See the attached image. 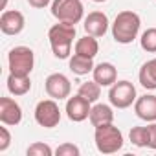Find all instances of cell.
I'll return each mask as SVG.
<instances>
[{
	"label": "cell",
	"mask_w": 156,
	"mask_h": 156,
	"mask_svg": "<svg viewBox=\"0 0 156 156\" xmlns=\"http://www.w3.org/2000/svg\"><path fill=\"white\" fill-rule=\"evenodd\" d=\"M0 121L2 125H19L22 121V108L11 98H0Z\"/></svg>",
	"instance_id": "11"
},
{
	"label": "cell",
	"mask_w": 156,
	"mask_h": 156,
	"mask_svg": "<svg viewBox=\"0 0 156 156\" xmlns=\"http://www.w3.org/2000/svg\"><path fill=\"white\" fill-rule=\"evenodd\" d=\"M9 73L15 75H30L35 64V53L28 46H15L8 55Z\"/></svg>",
	"instance_id": "5"
},
{
	"label": "cell",
	"mask_w": 156,
	"mask_h": 156,
	"mask_svg": "<svg viewBox=\"0 0 156 156\" xmlns=\"http://www.w3.org/2000/svg\"><path fill=\"white\" fill-rule=\"evenodd\" d=\"M94 81L99 83L101 87H112L118 81V70L112 62H99L94 66Z\"/></svg>",
	"instance_id": "14"
},
{
	"label": "cell",
	"mask_w": 156,
	"mask_h": 156,
	"mask_svg": "<svg viewBox=\"0 0 156 156\" xmlns=\"http://www.w3.org/2000/svg\"><path fill=\"white\" fill-rule=\"evenodd\" d=\"M44 88H46V94L51 98V99H68L70 98V92H72V85H70V79L64 75V73H51L46 77L44 81Z\"/></svg>",
	"instance_id": "8"
},
{
	"label": "cell",
	"mask_w": 156,
	"mask_h": 156,
	"mask_svg": "<svg viewBox=\"0 0 156 156\" xmlns=\"http://www.w3.org/2000/svg\"><path fill=\"white\" fill-rule=\"evenodd\" d=\"M90 123L94 127H101V125H107V123H112L114 121V112H112V107L105 105V103H98L92 107L90 110V116H88Z\"/></svg>",
	"instance_id": "15"
},
{
	"label": "cell",
	"mask_w": 156,
	"mask_h": 156,
	"mask_svg": "<svg viewBox=\"0 0 156 156\" xmlns=\"http://www.w3.org/2000/svg\"><path fill=\"white\" fill-rule=\"evenodd\" d=\"M9 143H11V134L8 130V127L4 125V127H0V152H4L9 147Z\"/></svg>",
	"instance_id": "25"
},
{
	"label": "cell",
	"mask_w": 156,
	"mask_h": 156,
	"mask_svg": "<svg viewBox=\"0 0 156 156\" xmlns=\"http://www.w3.org/2000/svg\"><path fill=\"white\" fill-rule=\"evenodd\" d=\"M90 110H92V103L88 99H85L83 96H79V94L66 99V116H68L70 121L81 123V121L88 119Z\"/></svg>",
	"instance_id": "9"
},
{
	"label": "cell",
	"mask_w": 156,
	"mask_h": 156,
	"mask_svg": "<svg viewBox=\"0 0 156 156\" xmlns=\"http://www.w3.org/2000/svg\"><path fill=\"white\" fill-rule=\"evenodd\" d=\"M140 46H141V50H145L149 53H156V28H147L141 33Z\"/></svg>",
	"instance_id": "22"
},
{
	"label": "cell",
	"mask_w": 156,
	"mask_h": 156,
	"mask_svg": "<svg viewBox=\"0 0 156 156\" xmlns=\"http://www.w3.org/2000/svg\"><path fill=\"white\" fill-rule=\"evenodd\" d=\"M70 70L75 75H87V73L94 72V59L73 53V57H70Z\"/></svg>",
	"instance_id": "19"
},
{
	"label": "cell",
	"mask_w": 156,
	"mask_h": 156,
	"mask_svg": "<svg viewBox=\"0 0 156 156\" xmlns=\"http://www.w3.org/2000/svg\"><path fill=\"white\" fill-rule=\"evenodd\" d=\"M6 4H8V0H2V9H6Z\"/></svg>",
	"instance_id": "28"
},
{
	"label": "cell",
	"mask_w": 156,
	"mask_h": 156,
	"mask_svg": "<svg viewBox=\"0 0 156 156\" xmlns=\"http://www.w3.org/2000/svg\"><path fill=\"white\" fill-rule=\"evenodd\" d=\"M98 51H99V44H98V39L92 35H85L75 42V53H79V55L94 59L98 55Z\"/></svg>",
	"instance_id": "18"
},
{
	"label": "cell",
	"mask_w": 156,
	"mask_h": 156,
	"mask_svg": "<svg viewBox=\"0 0 156 156\" xmlns=\"http://www.w3.org/2000/svg\"><path fill=\"white\" fill-rule=\"evenodd\" d=\"M83 28L87 31V35H92V37H103L108 30V17L103 13V11H92L85 17V22H83Z\"/></svg>",
	"instance_id": "12"
},
{
	"label": "cell",
	"mask_w": 156,
	"mask_h": 156,
	"mask_svg": "<svg viewBox=\"0 0 156 156\" xmlns=\"http://www.w3.org/2000/svg\"><path fill=\"white\" fill-rule=\"evenodd\" d=\"M79 96H83L85 99H88L90 103H96L99 98H101V85L96 83V81H87L79 87Z\"/></svg>",
	"instance_id": "20"
},
{
	"label": "cell",
	"mask_w": 156,
	"mask_h": 156,
	"mask_svg": "<svg viewBox=\"0 0 156 156\" xmlns=\"http://www.w3.org/2000/svg\"><path fill=\"white\" fill-rule=\"evenodd\" d=\"M140 85L147 90H156V57L147 61L141 68H140Z\"/></svg>",
	"instance_id": "16"
},
{
	"label": "cell",
	"mask_w": 156,
	"mask_h": 156,
	"mask_svg": "<svg viewBox=\"0 0 156 156\" xmlns=\"http://www.w3.org/2000/svg\"><path fill=\"white\" fill-rule=\"evenodd\" d=\"M48 39H50L53 55L57 59H68L73 39H75V24H68V22L53 24L48 31Z\"/></svg>",
	"instance_id": "1"
},
{
	"label": "cell",
	"mask_w": 156,
	"mask_h": 156,
	"mask_svg": "<svg viewBox=\"0 0 156 156\" xmlns=\"http://www.w3.org/2000/svg\"><path fill=\"white\" fill-rule=\"evenodd\" d=\"M53 0H28V4L31 6V8H37V9H42V8H46L48 4H51Z\"/></svg>",
	"instance_id": "26"
},
{
	"label": "cell",
	"mask_w": 156,
	"mask_h": 156,
	"mask_svg": "<svg viewBox=\"0 0 156 156\" xmlns=\"http://www.w3.org/2000/svg\"><path fill=\"white\" fill-rule=\"evenodd\" d=\"M140 15L134 11H121L112 22V37L119 44H130L140 33Z\"/></svg>",
	"instance_id": "2"
},
{
	"label": "cell",
	"mask_w": 156,
	"mask_h": 156,
	"mask_svg": "<svg viewBox=\"0 0 156 156\" xmlns=\"http://www.w3.org/2000/svg\"><path fill=\"white\" fill-rule=\"evenodd\" d=\"M94 141L99 152L103 154H114L123 147V134L118 127H114L112 123L96 127V134H94Z\"/></svg>",
	"instance_id": "3"
},
{
	"label": "cell",
	"mask_w": 156,
	"mask_h": 156,
	"mask_svg": "<svg viewBox=\"0 0 156 156\" xmlns=\"http://www.w3.org/2000/svg\"><path fill=\"white\" fill-rule=\"evenodd\" d=\"M136 99V88L130 81H116L108 90V101L116 108H129Z\"/></svg>",
	"instance_id": "6"
},
{
	"label": "cell",
	"mask_w": 156,
	"mask_h": 156,
	"mask_svg": "<svg viewBox=\"0 0 156 156\" xmlns=\"http://www.w3.org/2000/svg\"><path fill=\"white\" fill-rule=\"evenodd\" d=\"M94 2H98V4H99V2H107V0H94Z\"/></svg>",
	"instance_id": "29"
},
{
	"label": "cell",
	"mask_w": 156,
	"mask_h": 156,
	"mask_svg": "<svg viewBox=\"0 0 156 156\" xmlns=\"http://www.w3.org/2000/svg\"><path fill=\"white\" fill-rule=\"evenodd\" d=\"M149 130H151V141H149V147L156 151V123H154V121L149 125Z\"/></svg>",
	"instance_id": "27"
},
{
	"label": "cell",
	"mask_w": 156,
	"mask_h": 156,
	"mask_svg": "<svg viewBox=\"0 0 156 156\" xmlns=\"http://www.w3.org/2000/svg\"><path fill=\"white\" fill-rule=\"evenodd\" d=\"M57 156H79V147H75L73 143H62L55 149Z\"/></svg>",
	"instance_id": "24"
},
{
	"label": "cell",
	"mask_w": 156,
	"mask_h": 156,
	"mask_svg": "<svg viewBox=\"0 0 156 156\" xmlns=\"http://www.w3.org/2000/svg\"><path fill=\"white\" fill-rule=\"evenodd\" d=\"M129 138H130V141H132L136 147H149L151 130H149V127H132Z\"/></svg>",
	"instance_id": "21"
},
{
	"label": "cell",
	"mask_w": 156,
	"mask_h": 156,
	"mask_svg": "<svg viewBox=\"0 0 156 156\" xmlns=\"http://www.w3.org/2000/svg\"><path fill=\"white\" fill-rule=\"evenodd\" d=\"M26 26L24 15L17 9H8L0 17V30L4 35H19Z\"/></svg>",
	"instance_id": "10"
},
{
	"label": "cell",
	"mask_w": 156,
	"mask_h": 156,
	"mask_svg": "<svg viewBox=\"0 0 156 156\" xmlns=\"http://www.w3.org/2000/svg\"><path fill=\"white\" fill-rule=\"evenodd\" d=\"M26 154H28V156H51V154H53V151H51V147H50V145L37 141V143H31V145L28 147Z\"/></svg>",
	"instance_id": "23"
},
{
	"label": "cell",
	"mask_w": 156,
	"mask_h": 156,
	"mask_svg": "<svg viewBox=\"0 0 156 156\" xmlns=\"http://www.w3.org/2000/svg\"><path fill=\"white\" fill-rule=\"evenodd\" d=\"M134 112L143 121H156V96L145 94L134 101Z\"/></svg>",
	"instance_id": "13"
},
{
	"label": "cell",
	"mask_w": 156,
	"mask_h": 156,
	"mask_svg": "<svg viewBox=\"0 0 156 156\" xmlns=\"http://www.w3.org/2000/svg\"><path fill=\"white\" fill-rule=\"evenodd\" d=\"M51 15L59 22L77 24L83 20L85 8L81 0H53L51 2Z\"/></svg>",
	"instance_id": "4"
},
{
	"label": "cell",
	"mask_w": 156,
	"mask_h": 156,
	"mask_svg": "<svg viewBox=\"0 0 156 156\" xmlns=\"http://www.w3.org/2000/svg\"><path fill=\"white\" fill-rule=\"evenodd\" d=\"M8 90L13 96H26L31 90V79H30V75L9 73V77H8Z\"/></svg>",
	"instance_id": "17"
},
{
	"label": "cell",
	"mask_w": 156,
	"mask_h": 156,
	"mask_svg": "<svg viewBox=\"0 0 156 156\" xmlns=\"http://www.w3.org/2000/svg\"><path fill=\"white\" fill-rule=\"evenodd\" d=\"M35 121L44 129H53L61 121V110L55 99H42L35 107Z\"/></svg>",
	"instance_id": "7"
}]
</instances>
